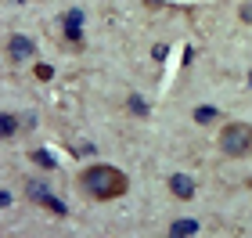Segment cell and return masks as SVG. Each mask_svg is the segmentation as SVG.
Instances as JSON below:
<instances>
[{
    "instance_id": "6da1fadb",
    "label": "cell",
    "mask_w": 252,
    "mask_h": 238,
    "mask_svg": "<svg viewBox=\"0 0 252 238\" xmlns=\"http://www.w3.org/2000/svg\"><path fill=\"white\" fill-rule=\"evenodd\" d=\"M79 188L87 191L94 202H112V199H123L130 191V180H126L123 170L108 166V163H94L79 173Z\"/></svg>"
},
{
    "instance_id": "7a4b0ae2",
    "label": "cell",
    "mask_w": 252,
    "mask_h": 238,
    "mask_svg": "<svg viewBox=\"0 0 252 238\" xmlns=\"http://www.w3.org/2000/svg\"><path fill=\"white\" fill-rule=\"evenodd\" d=\"M216 144H220V152L227 159H249L252 155V123H227V127L220 130V137H216Z\"/></svg>"
},
{
    "instance_id": "3957f363",
    "label": "cell",
    "mask_w": 252,
    "mask_h": 238,
    "mask_svg": "<svg viewBox=\"0 0 252 238\" xmlns=\"http://www.w3.org/2000/svg\"><path fill=\"white\" fill-rule=\"evenodd\" d=\"M7 58H11V62H29V58H36V40L15 33V36L7 40Z\"/></svg>"
},
{
    "instance_id": "277c9868",
    "label": "cell",
    "mask_w": 252,
    "mask_h": 238,
    "mask_svg": "<svg viewBox=\"0 0 252 238\" xmlns=\"http://www.w3.org/2000/svg\"><path fill=\"white\" fill-rule=\"evenodd\" d=\"M26 195H29L32 202H40V206L54 209V213H65V206H62V202H54V195H51V191L40 184V180H29V184H26Z\"/></svg>"
},
{
    "instance_id": "5b68a950",
    "label": "cell",
    "mask_w": 252,
    "mask_h": 238,
    "mask_svg": "<svg viewBox=\"0 0 252 238\" xmlns=\"http://www.w3.org/2000/svg\"><path fill=\"white\" fill-rule=\"evenodd\" d=\"M169 191H173V199L191 202V199H194V180H191L188 173H173V177H169Z\"/></svg>"
},
{
    "instance_id": "8992f818",
    "label": "cell",
    "mask_w": 252,
    "mask_h": 238,
    "mask_svg": "<svg viewBox=\"0 0 252 238\" xmlns=\"http://www.w3.org/2000/svg\"><path fill=\"white\" fill-rule=\"evenodd\" d=\"M18 130H22V119L15 112H0V141H11Z\"/></svg>"
},
{
    "instance_id": "52a82bcc",
    "label": "cell",
    "mask_w": 252,
    "mask_h": 238,
    "mask_svg": "<svg viewBox=\"0 0 252 238\" xmlns=\"http://www.w3.org/2000/svg\"><path fill=\"white\" fill-rule=\"evenodd\" d=\"M169 235H180V238H188V235H198V220H191V217H184V220H173V228H169Z\"/></svg>"
},
{
    "instance_id": "ba28073f",
    "label": "cell",
    "mask_w": 252,
    "mask_h": 238,
    "mask_svg": "<svg viewBox=\"0 0 252 238\" xmlns=\"http://www.w3.org/2000/svg\"><path fill=\"white\" fill-rule=\"evenodd\" d=\"M220 119V108L216 105H198L194 108V123H202V127H209V123H216Z\"/></svg>"
},
{
    "instance_id": "9c48e42d",
    "label": "cell",
    "mask_w": 252,
    "mask_h": 238,
    "mask_svg": "<svg viewBox=\"0 0 252 238\" xmlns=\"http://www.w3.org/2000/svg\"><path fill=\"white\" fill-rule=\"evenodd\" d=\"M65 33H68V40H72V43H79V36H83V33H79V15H68L65 18Z\"/></svg>"
},
{
    "instance_id": "30bf717a",
    "label": "cell",
    "mask_w": 252,
    "mask_h": 238,
    "mask_svg": "<svg viewBox=\"0 0 252 238\" xmlns=\"http://www.w3.org/2000/svg\"><path fill=\"white\" fill-rule=\"evenodd\" d=\"M126 105H130V112H133V116H148V105H144V101L137 98V94H130V101H126Z\"/></svg>"
},
{
    "instance_id": "8fae6325",
    "label": "cell",
    "mask_w": 252,
    "mask_h": 238,
    "mask_svg": "<svg viewBox=\"0 0 252 238\" xmlns=\"http://www.w3.org/2000/svg\"><path fill=\"white\" fill-rule=\"evenodd\" d=\"M238 18H242L245 26H252V0H245V4L238 7Z\"/></svg>"
},
{
    "instance_id": "7c38bea8",
    "label": "cell",
    "mask_w": 252,
    "mask_h": 238,
    "mask_svg": "<svg viewBox=\"0 0 252 238\" xmlns=\"http://www.w3.org/2000/svg\"><path fill=\"white\" fill-rule=\"evenodd\" d=\"M36 76L40 79H51V65H36Z\"/></svg>"
},
{
    "instance_id": "4fadbf2b",
    "label": "cell",
    "mask_w": 252,
    "mask_h": 238,
    "mask_svg": "<svg viewBox=\"0 0 252 238\" xmlns=\"http://www.w3.org/2000/svg\"><path fill=\"white\" fill-rule=\"evenodd\" d=\"M249 87H252V72H249Z\"/></svg>"
}]
</instances>
